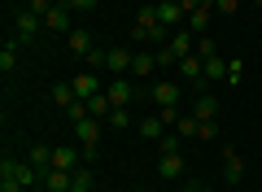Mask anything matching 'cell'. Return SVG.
I'll return each mask as SVG.
<instances>
[{"label": "cell", "mask_w": 262, "mask_h": 192, "mask_svg": "<svg viewBox=\"0 0 262 192\" xmlns=\"http://www.w3.org/2000/svg\"><path fill=\"white\" fill-rule=\"evenodd\" d=\"M131 39L136 44H166V27L158 22V5H144L140 13H136V27H131Z\"/></svg>", "instance_id": "6da1fadb"}, {"label": "cell", "mask_w": 262, "mask_h": 192, "mask_svg": "<svg viewBox=\"0 0 262 192\" xmlns=\"http://www.w3.org/2000/svg\"><path fill=\"white\" fill-rule=\"evenodd\" d=\"M0 179L5 183H18V188H31V183L39 179V170L31 162H18V157H5L0 162Z\"/></svg>", "instance_id": "7a4b0ae2"}, {"label": "cell", "mask_w": 262, "mask_h": 192, "mask_svg": "<svg viewBox=\"0 0 262 192\" xmlns=\"http://www.w3.org/2000/svg\"><path fill=\"white\" fill-rule=\"evenodd\" d=\"M149 96H153V105H158V110H170V105H179L184 88H179V79H158V83L149 88Z\"/></svg>", "instance_id": "3957f363"}, {"label": "cell", "mask_w": 262, "mask_h": 192, "mask_svg": "<svg viewBox=\"0 0 262 192\" xmlns=\"http://www.w3.org/2000/svg\"><path fill=\"white\" fill-rule=\"evenodd\" d=\"M105 96H110V105H114V110H127V105L136 101V88H131V79H127V74H114V83L105 88Z\"/></svg>", "instance_id": "277c9868"}, {"label": "cell", "mask_w": 262, "mask_h": 192, "mask_svg": "<svg viewBox=\"0 0 262 192\" xmlns=\"http://www.w3.org/2000/svg\"><path fill=\"white\" fill-rule=\"evenodd\" d=\"M44 31L70 35V31H75V13H70V5H53V9L44 13Z\"/></svg>", "instance_id": "5b68a950"}, {"label": "cell", "mask_w": 262, "mask_h": 192, "mask_svg": "<svg viewBox=\"0 0 262 192\" xmlns=\"http://www.w3.org/2000/svg\"><path fill=\"white\" fill-rule=\"evenodd\" d=\"M39 27H44V18H39V13H31V9H22L18 18H13V35H18L22 44H27V39H35Z\"/></svg>", "instance_id": "8992f818"}, {"label": "cell", "mask_w": 262, "mask_h": 192, "mask_svg": "<svg viewBox=\"0 0 262 192\" xmlns=\"http://www.w3.org/2000/svg\"><path fill=\"white\" fill-rule=\"evenodd\" d=\"M70 88H75L79 101H88V96H101V79H96V70H79L75 79H70Z\"/></svg>", "instance_id": "52a82bcc"}, {"label": "cell", "mask_w": 262, "mask_h": 192, "mask_svg": "<svg viewBox=\"0 0 262 192\" xmlns=\"http://www.w3.org/2000/svg\"><path fill=\"white\" fill-rule=\"evenodd\" d=\"M210 18H214V0H206V5H201V9H192V13H188V22H184V27L192 31V35H206Z\"/></svg>", "instance_id": "ba28073f"}, {"label": "cell", "mask_w": 262, "mask_h": 192, "mask_svg": "<svg viewBox=\"0 0 262 192\" xmlns=\"http://www.w3.org/2000/svg\"><path fill=\"white\" fill-rule=\"evenodd\" d=\"M153 70H158V53H149V48H140V53L131 57V79H149Z\"/></svg>", "instance_id": "9c48e42d"}, {"label": "cell", "mask_w": 262, "mask_h": 192, "mask_svg": "<svg viewBox=\"0 0 262 192\" xmlns=\"http://www.w3.org/2000/svg\"><path fill=\"white\" fill-rule=\"evenodd\" d=\"M158 22H162V27H184L188 13L179 9V0H162V5H158Z\"/></svg>", "instance_id": "30bf717a"}, {"label": "cell", "mask_w": 262, "mask_h": 192, "mask_svg": "<svg viewBox=\"0 0 262 192\" xmlns=\"http://www.w3.org/2000/svg\"><path fill=\"white\" fill-rule=\"evenodd\" d=\"M241 175H245V157L236 153V148H223V179L227 183H241Z\"/></svg>", "instance_id": "8fae6325"}, {"label": "cell", "mask_w": 262, "mask_h": 192, "mask_svg": "<svg viewBox=\"0 0 262 192\" xmlns=\"http://www.w3.org/2000/svg\"><path fill=\"white\" fill-rule=\"evenodd\" d=\"M192 118H196V122H214V118H219V101L201 92V96L192 101Z\"/></svg>", "instance_id": "7c38bea8"}, {"label": "cell", "mask_w": 262, "mask_h": 192, "mask_svg": "<svg viewBox=\"0 0 262 192\" xmlns=\"http://www.w3.org/2000/svg\"><path fill=\"white\" fill-rule=\"evenodd\" d=\"M53 170H79V148L57 144V148H53Z\"/></svg>", "instance_id": "4fadbf2b"}, {"label": "cell", "mask_w": 262, "mask_h": 192, "mask_svg": "<svg viewBox=\"0 0 262 192\" xmlns=\"http://www.w3.org/2000/svg\"><path fill=\"white\" fill-rule=\"evenodd\" d=\"M158 175L162 179H179V175H184V153H162L158 157Z\"/></svg>", "instance_id": "5bb4252c"}, {"label": "cell", "mask_w": 262, "mask_h": 192, "mask_svg": "<svg viewBox=\"0 0 262 192\" xmlns=\"http://www.w3.org/2000/svg\"><path fill=\"white\" fill-rule=\"evenodd\" d=\"M166 44L175 48V57H188V53H196V35H192V31H188V27H179L175 35L166 39Z\"/></svg>", "instance_id": "9a60e30c"}, {"label": "cell", "mask_w": 262, "mask_h": 192, "mask_svg": "<svg viewBox=\"0 0 262 192\" xmlns=\"http://www.w3.org/2000/svg\"><path fill=\"white\" fill-rule=\"evenodd\" d=\"M44 188L48 192H70V188H75V170H48L44 175Z\"/></svg>", "instance_id": "2e32d148"}, {"label": "cell", "mask_w": 262, "mask_h": 192, "mask_svg": "<svg viewBox=\"0 0 262 192\" xmlns=\"http://www.w3.org/2000/svg\"><path fill=\"white\" fill-rule=\"evenodd\" d=\"M131 48H110V66H105V70L110 74H131Z\"/></svg>", "instance_id": "e0dca14e"}, {"label": "cell", "mask_w": 262, "mask_h": 192, "mask_svg": "<svg viewBox=\"0 0 262 192\" xmlns=\"http://www.w3.org/2000/svg\"><path fill=\"white\" fill-rule=\"evenodd\" d=\"M27 162L35 166L39 175H48V170H53V148H48V144H35V148L27 153Z\"/></svg>", "instance_id": "ac0fdd59"}, {"label": "cell", "mask_w": 262, "mask_h": 192, "mask_svg": "<svg viewBox=\"0 0 262 192\" xmlns=\"http://www.w3.org/2000/svg\"><path fill=\"white\" fill-rule=\"evenodd\" d=\"M66 39H70V53H75V57H88V53L96 48V44H92V35H88L83 27H79V31H70Z\"/></svg>", "instance_id": "d6986e66"}, {"label": "cell", "mask_w": 262, "mask_h": 192, "mask_svg": "<svg viewBox=\"0 0 262 192\" xmlns=\"http://www.w3.org/2000/svg\"><path fill=\"white\" fill-rule=\"evenodd\" d=\"M201 61H206V83L227 79V61H223V57H201Z\"/></svg>", "instance_id": "ffe728a7"}, {"label": "cell", "mask_w": 262, "mask_h": 192, "mask_svg": "<svg viewBox=\"0 0 262 192\" xmlns=\"http://www.w3.org/2000/svg\"><path fill=\"white\" fill-rule=\"evenodd\" d=\"M48 96H53V101L61 105V110H70V105L79 101V96H75V88H70V83H53V92H48Z\"/></svg>", "instance_id": "44dd1931"}, {"label": "cell", "mask_w": 262, "mask_h": 192, "mask_svg": "<svg viewBox=\"0 0 262 192\" xmlns=\"http://www.w3.org/2000/svg\"><path fill=\"white\" fill-rule=\"evenodd\" d=\"M88 114H92V118H110V114H114L110 96H105V92H101V96H88Z\"/></svg>", "instance_id": "7402d4cb"}, {"label": "cell", "mask_w": 262, "mask_h": 192, "mask_svg": "<svg viewBox=\"0 0 262 192\" xmlns=\"http://www.w3.org/2000/svg\"><path fill=\"white\" fill-rule=\"evenodd\" d=\"M140 136H144V140H162V136H166V122L153 114V118H144V122H140Z\"/></svg>", "instance_id": "603a6c76"}, {"label": "cell", "mask_w": 262, "mask_h": 192, "mask_svg": "<svg viewBox=\"0 0 262 192\" xmlns=\"http://www.w3.org/2000/svg\"><path fill=\"white\" fill-rule=\"evenodd\" d=\"M83 61H88V70H105V66H110V53H105V48H92Z\"/></svg>", "instance_id": "cb8c5ba5"}, {"label": "cell", "mask_w": 262, "mask_h": 192, "mask_svg": "<svg viewBox=\"0 0 262 192\" xmlns=\"http://www.w3.org/2000/svg\"><path fill=\"white\" fill-rule=\"evenodd\" d=\"M158 144H162V153H179V148H184V136H179V131H166Z\"/></svg>", "instance_id": "d4e9b609"}, {"label": "cell", "mask_w": 262, "mask_h": 192, "mask_svg": "<svg viewBox=\"0 0 262 192\" xmlns=\"http://www.w3.org/2000/svg\"><path fill=\"white\" fill-rule=\"evenodd\" d=\"M196 127H201V122H196L192 114H184V118L175 122V131H179V136H184V140H188V136H196Z\"/></svg>", "instance_id": "484cf974"}, {"label": "cell", "mask_w": 262, "mask_h": 192, "mask_svg": "<svg viewBox=\"0 0 262 192\" xmlns=\"http://www.w3.org/2000/svg\"><path fill=\"white\" fill-rule=\"evenodd\" d=\"M110 122H114V131H127V127H131V114H127V110H114Z\"/></svg>", "instance_id": "4316f807"}, {"label": "cell", "mask_w": 262, "mask_h": 192, "mask_svg": "<svg viewBox=\"0 0 262 192\" xmlns=\"http://www.w3.org/2000/svg\"><path fill=\"white\" fill-rule=\"evenodd\" d=\"M196 57H219V48H214V44H210V39H206V35H196Z\"/></svg>", "instance_id": "83f0119b"}, {"label": "cell", "mask_w": 262, "mask_h": 192, "mask_svg": "<svg viewBox=\"0 0 262 192\" xmlns=\"http://www.w3.org/2000/svg\"><path fill=\"white\" fill-rule=\"evenodd\" d=\"M66 114H70V122H79V118H92V114H88V101H75Z\"/></svg>", "instance_id": "f1b7e54d"}, {"label": "cell", "mask_w": 262, "mask_h": 192, "mask_svg": "<svg viewBox=\"0 0 262 192\" xmlns=\"http://www.w3.org/2000/svg\"><path fill=\"white\" fill-rule=\"evenodd\" d=\"M219 136V122H201V127H196V140H214Z\"/></svg>", "instance_id": "f546056e"}, {"label": "cell", "mask_w": 262, "mask_h": 192, "mask_svg": "<svg viewBox=\"0 0 262 192\" xmlns=\"http://www.w3.org/2000/svg\"><path fill=\"white\" fill-rule=\"evenodd\" d=\"M245 74V61H227V83H241Z\"/></svg>", "instance_id": "4dcf8cb0"}, {"label": "cell", "mask_w": 262, "mask_h": 192, "mask_svg": "<svg viewBox=\"0 0 262 192\" xmlns=\"http://www.w3.org/2000/svg\"><path fill=\"white\" fill-rule=\"evenodd\" d=\"M70 5V13H88V9H96V0H66Z\"/></svg>", "instance_id": "1f68e13d"}, {"label": "cell", "mask_w": 262, "mask_h": 192, "mask_svg": "<svg viewBox=\"0 0 262 192\" xmlns=\"http://www.w3.org/2000/svg\"><path fill=\"white\" fill-rule=\"evenodd\" d=\"M241 9V0H214V13H236Z\"/></svg>", "instance_id": "d6a6232c"}, {"label": "cell", "mask_w": 262, "mask_h": 192, "mask_svg": "<svg viewBox=\"0 0 262 192\" xmlns=\"http://www.w3.org/2000/svg\"><path fill=\"white\" fill-rule=\"evenodd\" d=\"M158 118L166 122V127H175V122H179V110H175V105H170V110H158Z\"/></svg>", "instance_id": "836d02e7"}, {"label": "cell", "mask_w": 262, "mask_h": 192, "mask_svg": "<svg viewBox=\"0 0 262 192\" xmlns=\"http://www.w3.org/2000/svg\"><path fill=\"white\" fill-rule=\"evenodd\" d=\"M0 192H27V188H18V183H5V179H0Z\"/></svg>", "instance_id": "e575fe53"}, {"label": "cell", "mask_w": 262, "mask_h": 192, "mask_svg": "<svg viewBox=\"0 0 262 192\" xmlns=\"http://www.w3.org/2000/svg\"><path fill=\"white\" fill-rule=\"evenodd\" d=\"M179 192H201V188H196V183H184V188H179Z\"/></svg>", "instance_id": "d590c367"}, {"label": "cell", "mask_w": 262, "mask_h": 192, "mask_svg": "<svg viewBox=\"0 0 262 192\" xmlns=\"http://www.w3.org/2000/svg\"><path fill=\"white\" fill-rule=\"evenodd\" d=\"M253 9H262V0H253Z\"/></svg>", "instance_id": "8d00e7d4"}, {"label": "cell", "mask_w": 262, "mask_h": 192, "mask_svg": "<svg viewBox=\"0 0 262 192\" xmlns=\"http://www.w3.org/2000/svg\"><path fill=\"white\" fill-rule=\"evenodd\" d=\"M53 5H66V0H53Z\"/></svg>", "instance_id": "74e56055"}, {"label": "cell", "mask_w": 262, "mask_h": 192, "mask_svg": "<svg viewBox=\"0 0 262 192\" xmlns=\"http://www.w3.org/2000/svg\"><path fill=\"white\" fill-rule=\"evenodd\" d=\"M201 192H214V188H201Z\"/></svg>", "instance_id": "f35d334b"}]
</instances>
